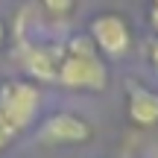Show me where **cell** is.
I'll use <instances>...</instances> for the list:
<instances>
[{
    "mask_svg": "<svg viewBox=\"0 0 158 158\" xmlns=\"http://www.w3.org/2000/svg\"><path fill=\"white\" fill-rule=\"evenodd\" d=\"M56 82H62L64 88H73V91H102L108 85L106 59L97 53L88 32L68 41L56 70Z\"/></svg>",
    "mask_w": 158,
    "mask_h": 158,
    "instance_id": "obj_1",
    "label": "cell"
},
{
    "mask_svg": "<svg viewBox=\"0 0 158 158\" xmlns=\"http://www.w3.org/2000/svg\"><path fill=\"white\" fill-rule=\"evenodd\" d=\"M41 108V91L29 79H6L0 85V129L9 138L27 132Z\"/></svg>",
    "mask_w": 158,
    "mask_h": 158,
    "instance_id": "obj_2",
    "label": "cell"
},
{
    "mask_svg": "<svg viewBox=\"0 0 158 158\" xmlns=\"http://www.w3.org/2000/svg\"><path fill=\"white\" fill-rule=\"evenodd\" d=\"M88 38L102 59H126L132 50V27L120 12H100L88 23Z\"/></svg>",
    "mask_w": 158,
    "mask_h": 158,
    "instance_id": "obj_3",
    "label": "cell"
},
{
    "mask_svg": "<svg viewBox=\"0 0 158 158\" xmlns=\"http://www.w3.org/2000/svg\"><path fill=\"white\" fill-rule=\"evenodd\" d=\"M91 123L70 111H56L38 126V141L44 147H82L91 141Z\"/></svg>",
    "mask_w": 158,
    "mask_h": 158,
    "instance_id": "obj_4",
    "label": "cell"
},
{
    "mask_svg": "<svg viewBox=\"0 0 158 158\" xmlns=\"http://www.w3.org/2000/svg\"><path fill=\"white\" fill-rule=\"evenodd\" d=\"M126 114L138 129H155L158 126V91L147 85H129L126 94Z\"/></svg>",
    "mask_w": 158,
    "mask_h": 158,
    "instance_id": "obj_5",
    "label": "cell"
},
{
    "mask_svg": "<svg viewBox=\"0 0 158 158\" xmlns=\"http://www.w3.org/2000/svg\"><path fill=\"white\" fill-rule=\"evenodd\" d=\"M62 53L59 47H47V44H27L21 50V64L32 79H41V82H53L59 70V62H62Z\"/></svg>",
    "mask_w": 158,
    "mask_h": 158,
    "instance_id": "obj_6",
    "label": "cell"
},
{
    "mask_svg": "<svg viewBox=\"0 0 158 158\" xmlns=\"http://www.w3.org/2000/svg\"><path fill=\"white\" fill-rule=\"evenodd\" d=\"M41 6H44V12H50L53 18H64L68 12H73L76 0H41Z\"/></svg>",
    "mask_w": 158,
    "mask_h": 158,
    "instance_id": "obj_7",
    "label": "cell"
},
{
    "mask_svg": "<svg viewBox=\"0 0 158 158\" xmlns=\"http://www.w3.org/2000/svg\"><path fill=\"white\" fill-rule=\"evenodd\" d=\"M147 56H149V62H152V68L158 70V35L152 41H149V50H147Z\"/></svg>",
    "mask_w": 158,
    "mask_h": 158,
    "instance_id": "obj_8",
    "label": "cell"
},
{
    "mask_svg": "<svg viewBox=\"0 0 158 158\" xmlns=\"http://www.w3.org/2000/svg\"><path fill=\"white\" fill-rule=\"evenodd\" d=\"M149 27L158 32V0H149Z\"/></svg>",
    "mask_w": 158,
    "mask_h": 158,
    "instance_id": "obj_9",
    "label": "cell"
},
{
    "mask_svg": "<svg viewBox=\"0 0 158 158\" xmlns=\"http://www.w3.org/2000/svg\"><path fill=\"white\" fill-rule=\"evenodd\" d=\"M9 141H12V138H9V135H6V132H3V129H0V152H3V149H6V147H9Z\"/></svg>",
    "mask_w": 158,
    "mask_h": 158,
    "instance_id": "obj_10",
    "label": "cell"
},
{
    "mask_svg": "<svg viewBox=\"0 0 158 158\" xmlns=\"http://www.w3.org/2000/svg\"><path fill=\"white\" fill-rule=\"evenodd\" d=\"M3 38H6V23L0 21V44H3Z\"/></svg>",
    "mask_w": 158,
    "mask_h": 158,
    "instance_id": "obj_11",
    "label": "cell"
}]
</instances>
